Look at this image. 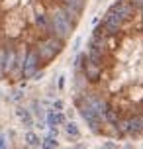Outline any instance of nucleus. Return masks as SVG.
Masks as SVG:
<instances>
[{"label":"nucleus","mask_w":143,"mask_h":149,"mask_svg":"<svg viewBox=\"0 0 143 149\" xmlns=\"http://www.w3.org/2000/svg\"><path fill=\"white\" fill-rule=\"evenodd\" d=\"M88 0H0V82L45 71L75 33Z\"/></svg>","instance_id":"obj_1"},{"label":"nucleus","mask_w":143,"mask_h":149,"mask_svg":"<svg viewBox=\"0 0 143 149\" xmlns=\"http://www.w3.org/2000/svg\"><path fill=\"white\" fill-rule=\"evenodd\" d=\"M45 120H47V127H49V126L59 127L61 124H65V122H67L65 114H63V112H57V110H49L45 114Z\"/></svg>","instance_id":"obj_2"},{"label":"nucleus","mask_w":143,"mask_h":149,"mask_svg":"<svg viewBox=\"0 0 143 149\" xmlns=\"http://www.w3.org/2000/svg\"><path fill=\"white\" fill-rule=\"evenodd\" d=\"M65 134H67L69 141H78L81 130H78V126H76L75 122H65Z\"/></svg>","instance_id":"obj_3"},{"label":"nucleus","mask_w":143,"mask_h":149,"mask_svg":"<svg viewBox=\"0 0 143 149\" xmlns=\"http://www.w3.org/2000/svg\"><path fill=\"white\" fill-rule=\"evenodd\" d=\"M16 116L20 118V122H22L24 127H31V126H33V118H31V114L26 110V108L18 106V108H16Z\"/></svg>","instance_id":"obj_4"},{"label":"nucleus","mask_w":143,"mask_h":149,"mask_svg":"<svg viewBox=\"0 0 143 149\" xmlns=\"http://www.w3.org/2000/svg\"><path fill=\"white\" fill-rule=\"evenodd\" d=\"M24 139H26V143H28L30 147H39V145H41V137H39L35 132H28V134L24 135Z\"/></svg>","instance_id":"obj_5"},{"label":"nucleus","mask_w":143,"mask_h":149,"mask_svg":"<svg viewBox=\"0 0 143 149\" xmlns=\"http://www.w3.org/2000/svg\"><path fill=\"white\" fill-rule=\"evenodd\" d=\"M41 149H57L59 145H57V139L55 137H49V135H45L43 139H41V145H39Z\"/></svg>","instance_id":"obj_6"},{"label":"nucleus","mask_w":143,"mask_h":149,"mask_svg":"<svg viewBox=\"0 0 143 149\" xmlns=\"http://www.w3.org/2000/svg\"><path fill=\"white\" fill-rule=\"evenodd\" d=\"M63 108H65V102H63V100H55V102H53V110L61 112Z\"/></svg>","instance_id":"obj_7"},{"label":"nucleus","mask_w":143,"mask_h":149,"mask_svg":"<svg viewBox=\"0 0 143 149\" xmlns=\"http://www.w3.org/2000/svg\"><path fill=\"white\" fill-rule=\"evenodd\" d=\"M102 147H104V149H118V143H116V141H106Z\"/></svg>","instance_id":"obj_8"},{"label":"nucleus","mask_w":143,"mask_h":149,"mask_svg":"<svg viewBox=\"0 0 143 149\" xmlns=\"http://www.w3.org/2000/svg\"><path fill=\"white\" fill-rule=\"evenodd\" d=\"M0 149H8V145H6V137H4V134H0Z\"/></svg>","instance_id":"obj_9"},{"label":"nucleus","mask_w":143,"mask_h":149,"mask_svg":"<svg viewBox=\"0 0 143 149\" xmlns=\"http://www.w3.org/2000/svg\"><path fill=\"white\" fill-rule=\"evenodd\" d=\"M22 96H24V92H22V90H18V92H12V98H14V100H20Z\"/></svg>","instance_id":"obj_10"},{"label":"nucleus","mask_w":143,"mask_h":149,"mask_svg":"<svg viewBox=\"0 0 143 149\" xmlns=\"http://www.w3.org/2000/svg\"><path fill=\"white\" fill-rule=\"evenodd\" d=\"M57 86H59V90L65 88V77H59V82H57Z\"/></svg>","instance_id":"obj_11"},{"label":"nucleus","mask_w":143,"mask_h":149,"mask_svg":"<svg viewBox=\"0 0 143 149\" xmlns=\"http://www.w3.org/2000/svg\"><path fill=\"white\" fill-rule=\"evenodd\" d=\"M100 149H104V147H100Z\"/></svg>","instance_id":"obj_12"}]
</instances>
